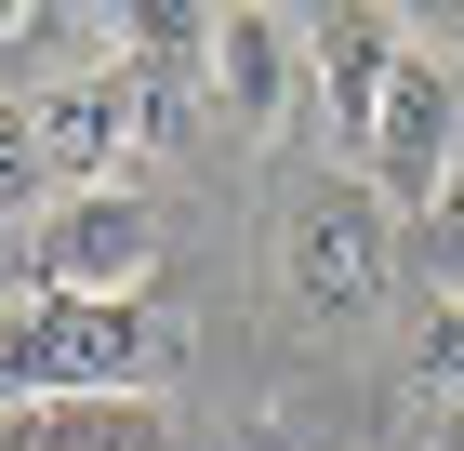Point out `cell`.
<instances>
[{"mask_svg":"<svg viewBox=\"0 0 464 451\" xmlns=\"http://www.w3.org/2000/svg\"><path fill=\"white\" fill-rule=\"evenodd\" d=\"M160 372H173V319L160 306H67V292L0 306V412L160 398Z\"/></svg>","mask_w":464,"mask_h":451,"instance_id":"cell-1","label":"cell"},{"mask_svg":"<svg viewBox=\"0 0 464 451\" xmlns=\"http://www.w3.org/2000/svg\"><path fill=\"white\" fill-rule=\"evenodd\" d=\"M40 120V160H53V186H133L146 160H160V133H173V54H146V40H120L107 67H67L27 93Z\"/></svg>","mask_w":464,"mask_h":451,"instance_id":"cell-2","label":"cell"},{"mask_svg":"<svg viewBox=\"0 0 464 451\" xmlns=\"http://www.w3.org/2000/svg\"><path fill=\"white\" fill-rule=\"evenodd\" d=\"M279 292L305 319H332V332L398 292V226H385V186H372V173L292 186V212H279Z\"/></svg>","mask_w":464,"mask_h":451,"instance_id":"cell-3","label":"cell"},{"mask_svg":"<svg viewBox=\"0 0 464 451\" xmlns=\"http://www.w3.org/2000/svg\"><path fill=\"white\" fill-rule=\"evenodd\" d=\"M27 292H67V306H146V279H160V212L146 186H80L27 226Z\"/></svg>","mask_w":464,"mask_h":451,"instance_id":"cell-4","label":"cell"},{"mask_svg":"<svg viewBox=\"0 0 464 451\" xmlns=\"http://www.w3.org/2000/svg\"><path fill=\"white\" fill-rule=\"evenodd\" d=\"M358 160H372V186H385V200H411V212L464 173V80L438 67L425 40L398 54V80H385V106H372V146H358Z\"/></svg>","mask_w":464,"mask_h":451,"instance_id":"cell-5","label":"cell"},{"mask_svg":"<svg viewBox=\"0 0 464 451\" xmlns=\"http://www.w3.org/2000/svg\"><path fill=\"white\" fill-rule=\"evenodd\" d=\"M199 67H213V106L226 133H279L292 120V80H305V27L292 14H199Z\"/></svg>","mask_w":464,"mask_h":451,"instance_id":"cell-6","label":"cell"},{"mask_svg":"<svg viewBox=\"0 0 464 451\" xmlns=\"http://www.w3.org/2000/svg\"><path fill=\"white\" fill-rule=\"evenodd\" d=\"M398 54H411L398 14H305V93H319V120L345 146H372V106H385Z\"/></svg>","mask_w":464,"mask_h":451,"instance_id":"cell-7","label":"cell"},{"mask_svg":"<svg viewBox=\"0 0 464 451\" xmlns=\"http://www.w3.org/2000/svg\"><path fill=\"white\" fill-rule=\"evenodd\" d=\"M53 451H173V412L160 398H80V412H53Z\"/></svg>","mask_w":464,"mask_h":451,"instance_id":"cell-8","label":"cell"},{"mask_svg":"<svg viewBox=\"0 0 464 451\" xmlns=\"http://www.w3.org/2000/svg\"><path fill=\"white\" fill-rule=\"evenodd\" d=\"M53 200H67V186H53V160H40V120L0 93V226H14V212H53Z\"/></svg>","mask_w":464,"mask_h":451,"instance_id":"cell-9","label":"cell"},{"mask_svg":"<svg viewBox=\"0 0 464 451\" xmlns=\"http://www.w3.org/2000/svg\"><path fill=\"white\" fill-rule=\"evenodd\" d=\"M411 398H425V412H464V306L411 319Z\"/></svg>","mask_w":464,"mask_h":451,"instance_id":"cell-10","label":"cell"},{"mask_svg":"<svg viewBox=\"0 0 464 451\" xmlns=\"http://www.w3.org/2000/svg\"><path fill=\"white\" fill-rule=\"evenodd\" d=\"M411 266H425V292H438V306H464V173L438 186L425 212H411Z\"/></svg>","mask_w":464,"mask_h":451,"instance_id":"cell-11","label":"cell"},{"mask_svg":"<svg viewBox=\"0 0 464 451\" xmlns=\"http://www.w3.org/2000/svg\"><path fill=\"white\" fill-rule=\"evenodd\" d=\"M0 451H53V412H0Z\"/></svg>","mask_w":464,"mask_h":451,"instance_id":"cell-12","label":"cell"}]
</instances>
